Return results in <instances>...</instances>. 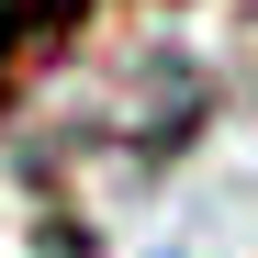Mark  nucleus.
<instances>
[{
  "instance_id": "1",
  "label": "nucleus",
  "mask_w": 258,
  "mask_h": 258,
  "mask_svg": "<svg viewBox=\"0 0 258 258\" xmlns=\"http://www.w3.org/2000/svg\"><path fill=\"white\" fill-rule=\"evenodd\" d=\"M79 23H90V0H0V90H12L45 45H68Z\"/></svg>"
}]
</instances>
